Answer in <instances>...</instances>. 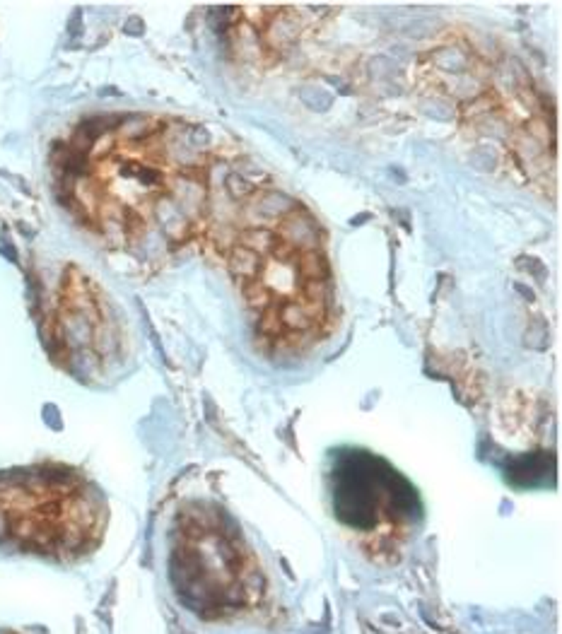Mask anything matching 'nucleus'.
<instances>
[{
  "label": "nucleus",
  "mask_w": 562,
  "mask_h": 634,
  "mask_svg": "<svg viewBox=\"0 0 562 634\" xmlns=\"http://www.w3.org/2000/svg\"><path fill=\"white\" fill-rule=\"evenodd\" d=\"M256 345L273 357L312 350L336 328V280L316 217L283 193L247 208L225 247Z\"/></svg>",
  "instance_id": "obj_1"
},
{
  "label": "nucleus",
  "mask_w": 562,
  "mask_h": 634,
  "mask_svg": "<svg viewBox=\"0 0 562 634\" xmlns=\"http://www.w3.org/2000/svg\"><path fill=\"white\" fill-rule=\"evenodd\" d=\"M106 499L80 470L37 463L0 472V543L51 562H77L101 545Z\"/></svg>",
  "instance_id": "obj_2"
},
{
  "label": "nucleus",
  "mask_w": 562,
  "mask_h": 634,
  "mask_svg": "<svg viewBox=\"0 0 562 634\" xmlns=\"http://www.w3.org/2000/svg\"><path fill=\"white\" fill-rule=\"evenodd\" d=\"M169 582L179 601L203 620H230L259 608L266 572L232 516L193 502L174 519Z\"/></svg>",
  "instance_id": "obj_3"
},
{
  "label": "nucleus",
  "mask_w": 562,
  "mask_h": 634,
  "mask_svg": "<svg viewBox=\"0 0 562 634\" xmlns=\"http://www.w3.org/2000/svg\"><path fill=\"white\" fill-rule=\"evenodd\" d=\"M326 487L333 519L369 557H398L422 523L417 489L372 451H336L328 463Z\"/></svg>",
  "instance_id": "obj_4"
},
{
  "label": "nucleus",
  "mask_w": 562,
  "mask_h": 634,
  "mask_svg": "<svg viewBox=\"0 0 562 634\" xmlns=\"http://www.w3.org/2000/svg\"><path fill=\"white\" fill-rule=\"evenodd\" d=\"M0 634H17V632H5V630H0Z\"/></svg>",
  "instance_id": "obj_5"
}]
</instances>
